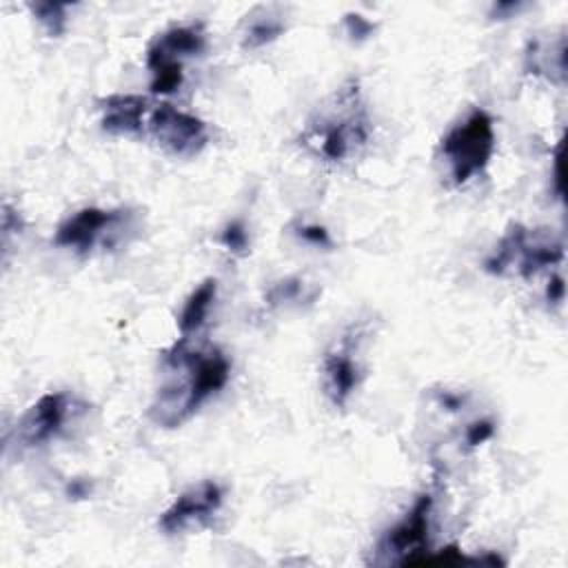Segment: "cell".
<instances>
[{
  "label": "cell",
  "mask_w": 568,
  "mask_h": 568,
  "mask_svg": "<svg viewBox=\"0 0 568 568\" xmlns=\"http://www.w3.org/2000/svg\"><path fill=\"white\" fill-rule=\"evenodd\" d=\"M22 231V217L16 209L9 206V202L2 204V244H4V251L9 246V240L11 235L20 233Z\"/></svg>",
  "instance_id": "cell-21"
},
{
  "label": "cell",
  "mask_w": 568,
  "mask_h": 568,
  "mask_svg": "<svg viewBox=\"0 0 568 568\" xmlns=\"http://www.w3.org/2000/svg\"><path fill=\"white\" fill-rule=\"evenodd\" d=\"M122 220L124 211H106L98 206L80 209L55 229L53 244L75 253H89L102 240V235L111 233Z\"/></svg>",
  "instance_id": "cell-9"
},
{
  "label": "cell",
  "mask_w": 568,
  "mask_h": 568,
  "mask_svg": "<svg viewBox=\"0 0 568 568\" xmlns=\"http://www.w3.org/2000/svg\"><path fill=\"white\" fill-rule=\"evenodd\" d=\"M344 29L353 42H364L375 33V22L364 18L362 13H346L344 16Z\"/></svg>",
  "instance_id": "cell-19"
},
{
  "label": "cell",
  "mask_w": 568,
  "mask_h": 568,
  "mask_svg": "<svg viewBox=\"0 0 568 568\" xmlns=\"http://www.w3.org/2000/svg\"><path fill=\"white\" fill-rule=\"evenodd\" d=\"M493 433H495L493 422L479 419V422H473V424L466 428V435H464V437H466V444H468V446H479V444H484L486 439H490Z\"/></svg>",
  "instance_id": "cell-22"
},
{
  "label": "cell",
  "mask_w": 568,
  "mask_h": 568,
  "mask_svg": "<svg viewBox=\"0 0 568 568\" xmlns=\"http://www.w3.org/2000/svg\"><path fill=\"white\" fill-rule=\"evenodd\" d=\"M220 242H222L224 248L231 251L233 255H246V253H248V233H246L244 224L237 222V220L229 222V224L222 229Z\"/></svg>",
  "instance_id": "cell-18"
},
{
  "label": "cell",
  "mask_w": 568,
  "mask_h": 568,
  "mask_svg": "<svg viewBox=\"0 0 568 568\" xmlns=\"http://www.w3.org/2000/svg\"><path fill=\"white\" fill-rule=\"evenodd\" d=\"M284 29H286V24H284L282 16H277L273 11L253 16L242 31V47L248 51L262 49V47L275 42L284 33Z\"/></svg>",
  "instance_id": "cell-14"
},
{
  "label": "cell",
  "mask_w": 568,
  "mask_h": 568,
  "mask_svg": "<svg viewBox=\"0 0 568 568\" xmlns=\"http://www.w3.org/2000/svg\"><path fill=\"white\" fill-rule=\"evenodd\" d=\"M164 364L178 373V379L164 384L149 408V417L162 428H175L193 417L211 395L226 386L231 375V364L217 346L191 348L189 337L171 346Z\"/></svg>",
  "instance_id": "cell-1"
},
{
  "label": "cell",
  "mask_w": 568,
  "mask_h": 568,
  "mask_svg": "<svg viewBox=\"0 0 568 568\" xmlns=\"http://www.w3.org/2000/svg\"><path fill=\"white\" fill-rule=\"evenodd\" d=\"M371 133L373 124L359 82L348 80L308 120L302 142L328 162H344L359 155L371 140Z\"/></svg>",
  "instance_id": "cell-2"
},
{
  "label": "cell",
  "mask_w": 568,
  "mask_h": 568,
  "mask_svg": "<svg viewBox=\"0 0 568 568\" xmlns=\"http://www.w3.org/2000/svg\"><path fill=\"white\" fill-rule=\"evenodd\" d=\"M295 235L311 244V246H317V248H331L333 246V240L328 235V231L324 226H317V224H300L295 229Z\"/></svg>",
  "instance_id": "cell-20"
},
{
  "label": "cell",
  "mask_w": 568,
  "mask_h": 568,
  "mask_svg": "<svg viewBox=\"0 0 568 568\" xmlns=\"http://www.w3.org/2000/svg\"><path fill=\"white\" fill-rule=\"evenodd\" d=\"M146 133L175 158H195L209 144V126L193 113L169 102L151 106Z\"/></svg>",
  "instance_id": "cell-5"
},
{
  "label": "cell",
  "mask_w": 568,
  "mask_h": 568,
  "mask_svg": "<svg viewBox=\"0 0 568 568\" xmlns=\"http://www.w3.org/2000/svg\"><path fill=\"white\" fill-rule=\"evenodd\" d=\"M215 295H217V282L213 277H206L191 291L178 317V331L182 337H189L204 326L209 311L215 302Z\"/></svg>",
  "instance_id": "cell-13"
},
{
  "label": "cell",
  "mask_w": 568,
  "mask_h": 568,
  "mask_svg": "<svg viewBox=\"0 0 568 568\" xmlns=\"http://www.w3.org/2000/svg\"><path fill=\"white\" fill-rule=\"evenodd\" d=\"M184 67L182 64H162L151 69V91L155 95L175 93L182 87Z\"/></svg>",
  "instance_id": "cell-17"
},
{
  "label": "cell",
  "mask_w": 568,
  "mask_h": 568,
  "mask_svg": "<svg viewBox=\"0 0 568 568\" xmlns=\"http://www.w3.org/2000/svg\"><path fill=\"white\" fill-rule=\"evenodd\" d=\"M224 490L217 481L204 479L186 488L178 499L160 515L158 526L164 535H180L191 528L209 524L222 508Z\"/></svg>",
  "instance_id": "cell-6"
},
{
  "label": "cell",
  "mask_w": 568,
  "mask_h": 568,
  "mask_svg": "<svg viewBox=\"0 0 568 568\" xmlns=\"http://www.w3.org/2000/svg\"><path fill=\"white\" fill-rule=\"evenodd\" d=\"M100 126L109 135H144L151 104L138 93H111L100 102Z\"/></svg>",
  "instance_id": "cell-12"
},
{
  "label": "cell",
  "mask_w": 568,
  "mask_h": 568,
  "mask_svg": "<svg viewBox=\"0 0 568 568\" xmlns=\"http://www.w3.org/2000/svg\"><path fill=\"white\" fill-rule=\"evenodd\" d=\"M364 377V368L353 353L351 335H344L322 359V386L333 406L344 408Z\"/></svg>",
  "instance_id": "cell-10"
},
{
  "label": "cell",
  "mask_w": 568,
  "mask_h": 568,
  "mask_svg": "<svg viewBox=\"0 0 568 568\" xmlns=\"http://www.w3.org/2000/svg\"><path fill=\"white\" fill-rule=\"evenodd\" d=\"M433 497L419 495L410 510L386 532L382 550L397 557L399 564H417L428 552V528H430Z\"/></svg>",
  "instance_id": "cell-8"
},
{
  "label": "cell",
  "mask_w": 568,
  "mask_h": 568,
  "mask_svg": "<svg viewBox=\"0 0 568 568\" xmlns=\"http://www.w3.org/2000/svg\"><path fill=\"white\" fill-rule=\"evenodd\" d=\"M564 260V244L546 231L513 224L497 242L495 251L486 257L484 268L493 275H506L517 271L521 277H530Z\"/></svg>",
  "instance_id": "cell-4"
},
{
  "label": "cell",
  "mask_w": 568,
  "mask_h": 568,
  "mask_svg": "<svg viewBox=\"0 0 568 568\" xmlns=\"http://www.w3.org/2000/svg\"><path fill=\"white\" fill-rule=\"evenodd\" d=\"M313 300H315V293H308V286L300 277H284L275 282L266 293V302L271 306L293 304V302L300 304V302H313Z\"/></svg>",
  "instance_id": "cell-16"
},
{
  "label": "cell",
  "mask_w": 568,
  "mask_h": 568,
  "mask_svg": "<svg viewBox=\"0 0 568 568\" xmlns=\"http://www.w3.org/2000/svg\"><path fill=\"white\" fill-rule=\"evenodd\" d=\"M521 7H524L521 2H497V4H493L490 16H493L495 20H506V18H510L513 13H517Z\"/></svg>",
  "instance_id": "cell-24"
},
{
  "label": "cell",
  "mask_w": 568,
  "mask_h": 568,
  "mask_svg": "<svg viewBox=\"0 0 568 568\" xmlns=\"http://www.w3.org/2000/svg\"><path fill=\"white\" fill-rule=\"evenodd\" d=\"M439 153L448 164L453 184L462 186L479 178L495 153V124L488 111L473 109L462 122L448 129L439 142Z\"/></svg>",
  "instance_id": "cell-3"
},
{
  "label": "cell",
  "mask_w": 568,
  "mask_h": 568,
  "mask_svg": "<svg viewBox=\"0 0 568 568\" xmlns=\"http://www.w3.org/2000/svg\"><path fill=\"white\" fill-rule=\"evenodd\" d=\"M564 291H566V286H564L561 275H552L548 282V288H546V300L550 304H559L564 300Z\"/></svg>",
  "instance_id": "cell-23"
},
{
  "label": "cell",
  "mask_w": 568,
  "mask_h": 568,
  "mask_svg": "<svg viewBox=\"0 0 568 568\" xmlns=\"http://www.w3.org/2000/svg\"><path fill=\"white\" fill-rule=\"evenodd\" d=\"M29 9H31L33 18L42 24L47 36L60 38L67 31L69 4H64V2H31Z\"/></svg>",
  "instance_id": "cell-15"
},
{
  "label": "cell",
  "mask_w": 568,
  "mask_h": 568,
  "mask_svg": "<svg viewBox=\"0 0 568 568\" xmlns=\"http://www.w3.org/2000/svg\"><path fill=\"white\" fill-rule=\"evenodd\" d=\"M73 397L62 390L44 393L38 402H33L24 415L16 424V439L20 446L36 448L64 430V424L73 415Z\"/></svg>",
  "instance_id": "cell-7"
},
{
  "label": "cell",
  "mask_w": 568,
  "mask_h": 568,
  "mask_svg": "<svg viewBox=\"0 0 568 568\" xmlns=\"http://www.w3.org/2000/svg\"><path fill=\"white\" fill-rule=\"evenodd\" d=\"M206 51V33L202 24H175L162 31L146 49V69L162 64H182L189 58L202 55Z\"/></svg>",
  "instance_id": "cell-11"
}]
</instances>
